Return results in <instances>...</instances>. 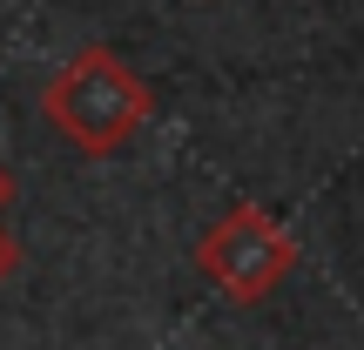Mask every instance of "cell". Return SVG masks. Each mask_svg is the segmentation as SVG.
Returning a JSON list of instances; mask_svg holds the SVG:
<instances>
[{
  "mask_svg": "<svg viewBox=\"0 0 364 350\" xmlns=\"http://www.w3.org/2000/svg\"><path fill=\"white\" fill-rule=\"evenodd\" d=\"M149 108H156L149 81L135 75L108 40L75 48L48 75V88H41V115H48L81 155H115V148L149 121Z\"/></svg>",
  "mask_w": 364,
  "mask_h": 350,
  "instance_id": "obj_1",
  "label": "cell"
},
{
  "mask_svg": "<svg viewBox=\"0 0 364 350\" xmlns=\"http://www.w3.org/2000/svg\"><path fill=\"white\" fill-rule=\"evenodd\" d=\"M196 270H203L223 297L263 303L290 270H297V243L284 236V222H277L270 209L236 202V209H223V216L203 229V243H196Z\"/></svg>",
  "mask_w": 364,
  "mask_h": 350,
  "instance_id": "obj_2",
  "label": "cell"
},
{
  "mask_svg": "<svg viewBox=\"0 0 364 350\" xmlns=\"http://www.w3.org/2000/svg\"><path fill=\"white\" fill-rule=\"evenodd\" d=\"M14 263H21V243H14V236L0 229V283H7V276H14Z\"/></svg>",
  "mask_w": 364,
  "mask_h": 350,
  "instance_id": "obj_3",
  "label": "cell"
},
{
  "mask_svg": "<svg viewBox=\"0 0 364 350\" xmlns=\"http://www.w3.org/2000/svg\"><path fill=\"white\" fill-rule=\"evenodd\" d=\"M7 202H14V175L0 169V209H7Z\"/></svg>",
  "mask_w": 364,
  "mask_h": 350,
  "instance_id": "obj_4",
  "label": "cell"
}]
</instances>
